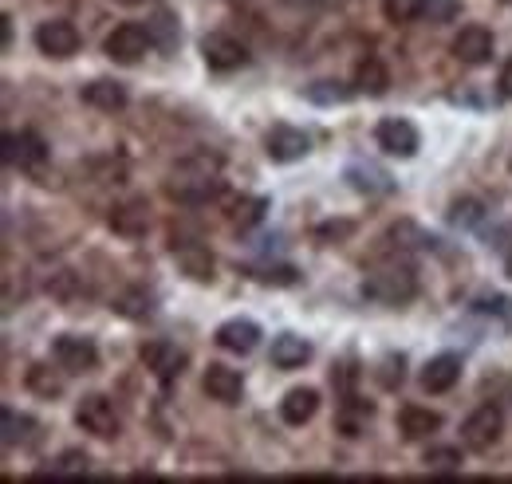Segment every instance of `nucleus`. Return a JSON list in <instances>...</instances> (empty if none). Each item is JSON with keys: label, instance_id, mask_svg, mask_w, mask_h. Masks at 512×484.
Masks as SVG:
<instances>
[{"label": "nucleus", "instance_id": "39448f33", "mask_svg": "<svg viewBox=\"0 0 512 484\" xmlns=\"http://www.w3.org/2000/svg\"><path fill=\"white\" fill-rule=\"evenodd\" d=\"M150 48H154V36H150V28H142V24H119V28L103 40L107 60H115V63H138Z\"/></svg>", "mask_w": 512, "mask_h": 484}, {"label": "nucleus", "instance_id": "c756f323", "mask_svg": "<svg viewBox=\"0 0 512 484\" xmlns=\"http://www.w3.org/2000/svg\"><path fill=\"white\" fill-rule=\"evenodd\" d=\"M379 382H383V390H398L402 382H406V359L402 355H386L383 363H379V374H375Z\"/></svg>", "mask_w": 512, "mask_h": 484}, {"label": "nucleus", "instance_id": "2f4dec72", "mask_svg": "<svg viewBox=\"0 0 512 484\" xmlns=\"http://www.w3.org/2000/svg\"><path fill=\"white\" fill-rule=\"evenodd\" d=\"M308 99L312 103H347L351 91L343 83H316V87H308Z\"/></svg>", "mask_w": 512, "mask_h": 484}, {"label": "nucleus", "instance_id": "7c9ffc66", "mask_svg": "<svg viewBox=\"0 0 512 484\" xmlns=\"http://www.w3.org/2000/svg\"><path fill=\"white\" fill-rule=\"evenodd\" d=\"M264 213H268V197H249V201L237 205L233 221H237L241 229H249V225H256V221H264Z\"/></svg>", "mask_w": 512, "mask_h": 484}, {"label": "nucleus", "instance_id": "f3484780", "mask_svg": "<svg viewBox=\"0 0 512 484\" xmlns=\"http://www.w3.org/2000/svg\"><path fill=\"white\" fill-rule=\"evenodd\" d=\"M174 260H178V268L190 276L193 284H209V280H213V272H217L213 252H209L205 244H197V241L174 244Z\"/></svg>", "mask_w": 512, "mask_h": 484}, {"label": "nucleus", "instance_id": "4468645a", "mask_svg": "<svg viewBox=\"0 0 512 484\" xmlns=\"http://www.w3.org/2000/svg\"><path fill=\"white\" fill-rule=\"evenodd\" d=\"M201 386H205V394H209L213 402H221V406H237L241 394H245L241 370H233V366H225V363H209V370L201 374Z\"/></svg>", "mask_w": 512, "mask_h": 484}, {"label": "nucleus", "instance_id": "dca6fc26", "mask_svg": "<svg viewBox=\"0 0 512 484\" xmlns=\"http://www.w3.org/2000/svg\"><path fill=\"white\" fill-rule=\"evenodd\" d=\"M213 339H217V347L229 351V355H253L264 335H260V323H253V319H229V323L217 327Z\"/></svg>", "mask_w": 512, "mask_h": 484}, {"label": "nucleus", "instance_id": "e433bc0d", "mask_svg": "<svg viewBox=\"0 0 512 484\" xmlns=\"http://www.w3.org/2000/svg\"><path fill=\"white\" fill-rule=\"evenodd\" d=\"M453 0H426V16L430 20H446V16H453Z\"/></svg>", "mask_w": 512, "mask_h": 484}, {"label": "nucleus", "instance_id": "a211bd4d", "mask_svg": "<svg viewBox=\"0 0 512 484\" xmlns=\"http://www.w3.org/2000/svg\"><path fill=\"white\" fill-rule=\"evenodd\" d=\"M442 429V414L438 410H430V406H402L398 410V433L406 437V441H426V437H434Z\"/></svg>", "mask_w": 512, "mask_h": 484}, {"label": "nucleus", "instance_id": "bb28decb", "mask_svg": "<svg viewBox=\"0 0 512 484\" xmlns=\"http://www.w3.org/2000/svg\"><path fill=\"white\" fill-rule=\"evenodd\" d=\"M422 465H426L430 473H461V449H453V445H434V449H426Z\"/></svg>", "mask_w": 512, "mask_h": 484}, {"label": "nucleus", "instance_id": "1a4fd4ad", "mask_svg": "<svg viewBox=\"0 0 512 484\" xmlns=\"http://www.w3.org/2000/svg\"><path fill=\"white\" fill-rule=\"evenodd\" d=\"M52 359L64 374H87L99 366V347L87 335H60L52 343Z\"/></svg>", "mask_w": 512, "mask_h": 484}, {"label": "nucleus", "instance_id": "58836bf2", "mask_svg": "<svg viewBox=\"0 0 512 484\" xmlns=\"http://www.w3.org/2000/svg\"><path fill=\"white\" fill-rule=\"evenodd\" d=\"M505 276H509V280H512V252H509V256H505Z\"/></svg>", "mask_w": 512, "mask_h": 484}, {"label": "nucleus", "instance_id": "aec40b11", "mask_svg": "<svg viewBox=\"0 0 512 484\" xmlns=\"http://www.w3.org/2000/svg\"><path fill=\"white\" fill-rule=\"evenodd\" d=\"M79 99H83L87 107H95V111L115 115V111L127 107V87L115 83V79H95V83H87V87L79 91Z\"/></svg>", "mask_w": 512, "mask_h": 484}, {"label": "nucleus", "instance_id": "b1692460", "mask_svg": "<svg viewBox=\"0 0 512 484\" xmlns=\"http://www.w3.org/2000/svg\"><path fill=\"white\" fill-rule=\"evenodd\" d=\"M347 182H351V189H359V193H367V197H379V193H390V189H394V185H390V174L375 170V166H351V170H347Z\"/></svg>", "mask_w": 512, "mask_h": 484}, {"label": "nucleus", "instance_id": "f704fd0d", "mask_svg": "<svg viewBox=\"0 0 512 484\" xmlns=\"http://www.w3.org/2000/svg\"><path fill=\"white\" fill-rule=\"evenodd\" d=\"M351 233H355V225H351V221H327V225H320V229H316V241L339 244V241H347Z\"/></svg>", "mask_w": 512, "mask_h": 484}, {"label": "nucleus", "instance_id": "4be33fe9", "mask_svg": "<svg viewBox=\"0 0 512 484\" xmlns=\"http://www.w3.org/2000/svg\"><path fill=\"white\" fill-rule=\"evenodd\" d=\"M355 91L359 95H371V99H379L390 91V71H386V63L379 56H363L359 67H355Z\"/></svg>", "mask_w": 512, "mask_h": 484}, {"label": "nucleus", "instance_id": "412c9836", "mask_svg": "<svg viewBox=\"0 0 512 484\" xmlns=\"http://www.w3.org/2000/svg\"><path fill=\"white\" fill-rule=\"evenodd\" d=\"M316 410H320V390H312V386H296L280 402V418L288 425H308L316 418Z\"/></svg>", "mask_w": 512, "mask_h": 484}, {"label": "nucleus", "instance_id": "f8f14e48", "mask_svg": "<svg viewBox=\"0 0 512 484\" xmlns=\"http://www.w3.org/2000/svg\"><path fill=\"white\" fill-rule=\"evenodd\" d=\"M201 56L209 63V71H237L249 63V48L229 32H209L201 40Z\"/></svg>", "mask_w": 512, "mask_h": 484}, {"label": "nucleus", "instance_id": "0eeeda50", "mask_svg": "<svg viewBox=\"0 0 512 484\" xmlns=\"http://www.w3.org/2000/svg\"><path fill=\"white\" fill-rule=\"evenodd\" d=\"M375 142L386 158H414L422 146V134L410 119H383L375 126Z\"/></svg>", "mask_w": 512, "mask_h": 484}, {"label": "nucleus", "instance_id": "ddd939ff", "mask_svg": "<svg viewBox=\"0 0 512 484\" xmlns=\"http://www.w3.org/2000/svg\"><path fill=\"white\" fill-rule=\"evenodd\" d=\"M4 162L16 166V170H40L48 162V142L36 130L4 134Z\"/></svg>", "mask_w": 512, "mask_h": 484}, {"label": "nucleus", "instance_id": "6ab92c4d", "mask_svg": "<svg viewBox=\"0 0 512 484\" xmlns=\"http://www.w3.org/2000/svg\"><path fill=\"white\" fill-rule=\"evenodd\" d=\"M461 382V359L457 355H438L422 366V390L426 394H449Z\"/></svg>", "mask_w": 512, "mask_h": 484}, {"label": "nucleus", "instance_id": "a878e982", "mask_svg": "<svg viewBox=\"0 0 512 484\" xmlns=\"http://www.w3.org/2000/svg\"><path fill=\"white\" fill-rule=\"evenodd\" d=\"M0 422H4V449L24 445V441H28V429H36V422H32V418L16 414L12 406H4V410H0Z\"/></svg>", "mask_w": 512, "mask_h": 484}, {"label": "nucleus", "instance_id": "7ed1b4c3", "mask_svg": "<svg viewBox=\"0 0 512 484\" xmlns=\"http://www.w3.org/2000/svg\"><path fill=\"white\" fill-rule=\"evenodd\" d=\"M75 425L83 429V433H91V437H99V441H115L119 437V410H115V402L107 398V394H87V398H79V406H75Z\"/></svg>", "mask_w": 512, "mask_h": 484}, {"label": "nucleus", "instance_id": "72a5a7b5", "mask_svg": "<svg viewBox=\"0 0 512 484\" xmlns=\"http://www.w3.org/2000/svg\"><path fill=\"white\" fill-rule=\"evenodd\" d=\"M481 213H485V209H481L477 201H457V205L449 209V221L469 229V225H477V221H481Z\"/></svg>", "mask_w": 512, "mask_h": 484}, {"label": "nucleus", "instance_id": "4c0bfd02", "mask_svg": "<svg viewBox=\"0 0 512 484\" xmlns=\"http://www.w3.org/2000/svg\"><path fill=\"white\" fill-rule=\"evenodd\" d=\"M497 87H501V95H505V99H512V60L501 67V83H497Z\"/></svg>", "mask_w": 512, "mask_h": 484}, {"label": "nucleus", "instance_id": "f03ea898", "mask_svg": "<svg viewBox=\"0 0 512 484\" xmlns=\"http://www.w3.org/2000/svg\"><path fill=\"white\" fill-rule=\"evenodd\" d=\"M363 296L375 303H386V307L410 303L418 296V276H414V268H406V264H386V268H375V272L363 280Z\"/></svg>", "mask_w": 512, "mask_h": 484}, {"label": "nucleus", "instance_id": "cd10ccee", "mask_svg": "<svg viewBox=\"0 0 512 484\" xmlns=\"http://www.w3.org/2000/svg\"><path fill=\"white\" fill-rule=\"evenodd\" d=\"M383 16L390 24H410L426 16V0H383Z\"/></svg>", "mask_w": 512, "mask_h": 484}, {"label": "nucleus", "instance_id": "2eb2a0df", "mask_svg": "<svg viewBox=\"0 0 512 484\" xmlns=\"http://www.w3.org/2000/svg\"><path fill=\"white\" fill-rule=\"evenodd\" d=\"M107 225H111L115 237L138 241V237H146V229H150V205H146L142 197H130V201H123V205L111 209Z\"/></svg>", "mask_w": 512, "mask_h": 484}, {"label": "nucleus", "instance_id": "423d86ee", "mask_svg": "<svg viewBox=\"0 0 512 484\" xmlns=\"http://www.w3.org/2000/svg\"><path fill=\"white\" fill-rule=\"evenodd\" d=\"M308 150H312V138L300 130V126H288V122H276L268 134H264V154L272 158V162H280V166H288V162H300V158H308Z\"/></svg>", "mask_w": 512, "mask_h": 484}, {"label": "nucleus", "instance_id": "f257e3e1", "mask_svg": "<svg viewBox=\"0 0 512 484\" xmlns=\"http://www.w3.org/2000/svg\"><path fill=\"white\" fill-rule=\"evenodd\" d=\"M166 189H170L174 201H186V205H201V201L217 197V189H221V182H217V158L197 154L190 162H182L174 182L166 185Z\"/></svg>", "mask_w": 512, "mask_h": 484}, {"label": "nucleus", "instance_id": "9d476101", "mask_svg": "<svg viewBox=\"0 0 512 484\" xmlns=\"http://www.w3.org/2000/svg\"><path fill=\"white\" fill-rule=\"evenodd\" d=\"M142 363L146 370L158 378V382H174V378H182V370L190 363V355L182 351V347H174V343H166V339H150V343H142Z\"/></svg>", "mask_w": 512, "mask_h": 484}, {"label": "nucleus", "instance_id": "c9c22d12", "mask_svg": "<svg viewBox=\"0 0 512 484\" xmlns=\"http://www.w3.org/2000/svg\"><path fill=\"white\" fill-rule=\"evenodd\" d=\"M253 276L260 280V284H296L300 280V272L296 268H253Z\"/></svg>", "mask_w": 512, "mask_h": 484}, {"label": "nucleus", "instance_id": "393cba45", "mask_svg": "<svg viewBox=\"0 0 512 484\" xmlns=\"http://www.w3.org/2000/svg\"><path fill=\"white\" fill-rule=\"evenodd\" d=\"M24 382H28V390H32V394H40V398H60V394H64V378L44 363L28 366Z\"/></svg>", "mask_w": 512, "mask_h": 484}, {"label": "nucleus", "instance_id": "5701e85b", "mask_svg": "<svg viewBox=\"0 0 512 484\" xmlns=\"http://www.w3.org/2000/svg\"><path fill=\"white\" fill-rule=\"evenodd\" d=\"M312 359V343L300 339V335H280L272 339V366L276 370H300V366Z\"/></svg>", "mask_w": 512, "mask_h": 484}, {"label": "nucleus", "instance_id": "20e7f679", "mask_svg": "<svg viewBox=\"0 0 512 484\" xmlns=\"http://www.w3.org/2000/svg\"><path fill=\"white\" fill-rule=\"evenodd\" d=\"M501 433H505V414H501V406H493V402L477 406V410L461 422V441H465V449H473V453H489V449L501 441Z\"/></svg>", "mask_w": 512, "mask_h": 484}, {"label": "nucleus", "instance_id": "6e6552de", "mask_svg": "<svg viewBox=\"0 0 512 484\" xmlns=\"http://www.w3.org/2000/svg\"><path fill=\"white\" fill-rule=\"evenodd\" d=\"M493 48H497V40H493V32H489L485 24H465V28L453 36V44H449L453 60L465 63V67H481V63H489L493 60Z\"/></svg>", "mask_w": 512, "mask_h": 484}, {"label": "nucleus", "instance_id": "473e14b6", "mask_svg": "<svg viewBox=\"0 0 512 484\" xmlns=\"http://www.w3.org/2000/svg\"><path fill=\"white\" fill-rule=\"evenodd\" d=\"M87 453H64L56 465H52V477H83L87 473Z\"/></svg>", "mask_w": 512, "mask_h": 484}, {"label": "nucleus", "instance_id": "9b49d317", "mask_svg": "<svg viewBox=\"0 0 512 484\" xmlns=\"http://www.w3.org/2000/svg\"><path fill=\"white\" fill-rule=\"evenodd\" d=\"M36 48L48 60H71L79 52V28L71 20H44L36 28Z\"/></svg>", "mask_w": 512, "mask_h": 484}, {"label": "nucleus", "instance_id": "c85d7f7f", "mask_svg": "<svg viewBox=\"0 0 512 484\" xmlns=\"http://www.w3.org/2000/svg\"><path fill=\"white\" fill-rule=\"evenodd\" d=\"M115 311L127 315V319H146V315L154 311V300H150L146 292H123V296L115 300Z\"/></svg>", "mask_w": 512, "mask_h": 484}, {"label": "nucleus", "instance_id": "ea45409f", "mask_svg": "<svg viewBox=\"0 0 512 484\" xmlns=\"http://www.w3.org/2000/svg\"><path fill=\"white\" fill-rule=\"evenodd\" d=\"M119 4H142V0H119Z\"/></svg>", "mask_w": 512, "mask_h": 484}]
</instances>
